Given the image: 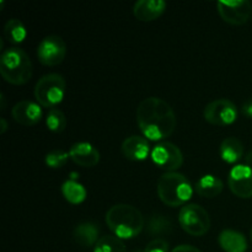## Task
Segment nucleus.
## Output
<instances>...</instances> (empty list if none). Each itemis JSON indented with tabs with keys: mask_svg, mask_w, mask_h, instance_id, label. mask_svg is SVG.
<instances>
[{
	"mask_svg": "<svg viewBox=\"0 0 252 252\" xmlns=\"http://www.w3.org/2000/svg\"><path fill=\"white\" fill-rule=\"evenodd\" d=\"M4 34L11 43H21L26 38V27L19 19L7 20L4 26Z\"/></svg>",
	"mask_w": 252,
	"mask_h": 252,
	"instance_id": "obj_22",
	"label": "nucleus"
},
{
	"mask_svg": "<svg viewBox=\"0 0 252 252\" xmlns=\"http://www.w3.org/2000/svg\"><path fill=\"white\" fill-rule=\"evenodd\" d=\"M244 155V145L238 138L229 137L221 142L220 157L224 161L229 164L239 161Z\"/></svg>",
	"mask_w": 252,
	"mask_h": 252,
	"instance_id": "obj_19",
	"label": "nucleus"
},
{
	"mask_svg": "<svg viewBox=\"0 0 252 252\" xmlns=\"http://www.w3.org/2000/svg\"><path fill=\"white\" fill-rule=\"evenodd\" d=\"M137 123L140 132L150 140H162L175 132L177 118L175 111L160 97L144 98L137 107Z\"/></svg>",
	"mask_w": 252,
	"mask_h": 252,
	"instance_id": "obj_1",
	"label": "nucleus"
},
{
	"mask_svg": "<svg viewBox=\"0 0 252 252\" xmlns=\"http://www.w3.org/2000/svg\"><path fill=\"white\" fill-rule=\"evenodd\" d=\"M171 252H201L197 248L191 245H180L176 246Z\"/></svg>",
	"mask_w": 252,
	"mask_h": 252,
	"instance_id": "obj_27",
	"label": "nucleus"
},
{
	"mask_svg": "<svg viewBox=\"0 0 252 252\" xmlns=\"http://www.w3.org/2000/svg\"><path fill=\"white\" fill-rule=\"evenodd\" d=\"M228 185L230 191L240 198L252 197V167L236 165L229 172Z\"/></svg>",
	"mask_w": 252,
	"mask_h": 252,
	"instance_id": "obj_11",
	"label": "nucleus"
},
{
	"mask_svg": "<svg viewBox=\"0 0 252 252\" xmlns=\"http://www.w3.org/2000/svg\"><path fill=\"white\" fill-rule=\"evenodd\" d=\"M218 12L224 21L239 26L249 21L252 5L249 0H223L218 1Z\"/></svg>",
	"mask_w": 252,
	"mask_h": 252,
	"instance_id": "obj_10",
	"label": "nucleus"
},
{
	"mask_svg": "<svg viewBox=\"0 0 252 252\" xmlns=\"http://www.w3.org/2000/svg\"><path fill=\"white\" fill-rule=\"evenodd\" d=\"M12 118L22 126H34L41 121L42 108L38 102L22 100L15 103L11 110Z\"/></svg>",
	"mask_w": 252,
	"mask_h": 252,
	"instance_id": "obj_12",
	"label": "nucleus"
},
{
	"mask_svg": "<svg viewBox=\"0 0 252 252\" xmlns=\"http://www.w3.org/2000/svg\"><path fill=\"white\" fill-rule=\"evenodd\" d=\"M147 231L153 236L165 235L172 231V221L162 214H153L147 221Z\"/></svg>",
	"mask_w": 252,
	"mask_h": 252,
	"instance_id": "obj_21",
	"label": "nucleus"
},
{
	"mask_svg": "<svg viewBox=\"0 0 252 252\" xmlns=\"http://www.w3.org/2000/svg\"><path fill=\"white\" fill-rule=\"evenodd\" d=\"M160 201L169 207H180L189 201L193 194L191 182L180 172H165L157 184Z\"/></svg>",
	"mask_w": 252,
	"mask_h": 252,
	"instance_id": "obj_4",
	"label": "nucleus"
},
{
	"mask_svg": "<svg viewBox=\"0 0 252 252\" xmlns=\"http://www.w3.org/2000/svg\"><path fill=\"white\" fill-rule=\"evenodd\" d=\"M245 160H246V165H248V166H251L252 167V150H251V152L248 153V155H246Z\"/></svg>",
	"mask_w": 252,
	"mask_h": 252,
	"instance_id": "obj_30",
	"label": "nucleus"
},
{
	"mask_svg": "<svg viewBox=\"0 0 252 252\" xmlns=\"http://www.w3.org/2000/svg\"><path fill=\"white\" fill-rule=\"evenodd\" d=\"M181 228L192 236H203L211 229V218L206 209L199 204H187L179 214Z\"/></svg>",
	"mask_w": 252,
	"mask_h": 252,
	"instance_id": "obj_6",
	"label": "nucleus"
},
{
	"mask_svg": "<svg viewBox=\"0 0 252 252\" xmlns=\"http://www.w3.org/2000/svg\"><path fill=\"white\" fill-rule=\"evenodd\" d=\"M150 155L154 164L166 172H174L184 164V154L180 148L171 142L158 143Z\"/></svg>",
	"mask_w": 252,
	"mask_h": 252,
	"instance_id": "obj_7",
	"label": "nucleus"
},
{
	"mask_svg": "<svg viewBox=\"0 0 252 252\" xmlns=\"http://www.w3.org/2000/svg\"><path fill=\"white\" fill-rule=\"evenodd\" d=\"M105 219L111 231L120 239L135 238L145 228L144 216L130 204H115L108 209Z\"/></svg>",
	"mask_w": 252,
	"mask_h": 252,
	"instance_id": "obj_2",
	"label": "nucleus"
},
{
	"mask_svg": "<svg viewBox=\"0 0 252 252\" xmlns=\"http://www.w3.org/2000/svg\"><path fill=\"white\" fill-rule=\"evenodd\" d=\"M122 154L132 161H142L148 158L150 154V145L145 137L140 135H130L126 138L122 143Z\"/></svg>",
	"mask_w": 252,
	"mask_h": 252,
	"instance_id": "obj_14",
	"label": "nucleus"
},
{
	"mask_svg": "<svg viewBox=\"0 0 252 252\" xmlns=\"http://www.w3.org/2000/svg\"><path fill=\"white\" fill-rule=\"evenodd\" d=\"M62 193L64 198L73 204H79L85 201L86 189L81 184L76 182L75 180H66L62 185Z\"/></svg>",
	"mask_w": 252,
	"mask_h": 252,
	"instance_id": "obj_20",
	"label": "nucleus"
},
{
	"mask_svg": "<svg viewBox=\"0 0 252 252\" xmlns=\"http://www.w3.org/2000/svg\"><path fill=\"white\" fill-rule=\"evenodd\" d=\"M241 111H243V113L246 116V117L252 118V98L244 103L243 107H241Z\"/></svg>",
	"mask_w": 252,
	"mask_h": 252,
	"instance_id": "obj_28",
	"label": "nucleus"
},
{
	"mask_svg": "<svg viewBox=\"0 0 252 252\" xmlns=\"http://www.w3.org/2000/svg\"><path fill=\"white\" fill-rule=\"evenodd\" d=\"M100 228L93 221H84L78 224L73 231V238L76 244L83 248H91L97 244Z\"/></svg>",
	"mask_w": 252,
	"mask_h": 252,
	"instance_id": "obj_17",
	"label": "nucleus"
},
{
	"mask_svg": "<svg viewBox=\"0 0 252 252\" xmlns=\"http://www.w3.org/2000/svg\"><path fill=\"white\" fill-rule=\"evenodd\" d=\"M0 74L12 85H24L32 78V62L21 48L11 47L0 57Z\"/></svg>",
	"mask_w": 252,
	"mask_h": 252,
	"instance_id": "obj_3",
	"label": "nucleus"
},
{
	"mask_svg": "<svg viewBox=\"0 0 252 252\" xmlns=\"http://www.w3.org/2000/svg\"><path fill=\"white\" fill-rule=\"evenodd\" d=\"M166 6L164 0H139L133 6V14L140 21H153L164 14Z\"/></svg>",
	"mask_w": 252,
	"mask_h": 252,
	"instance_id": "obj_15",
	"label": "nucleus"
},
{
	"mask_svg": "<svg viewBox=\"0 0 252 252\" xmlns=\"http://www.w3.org/2000/svg\"><path fill=\"white\" fill-rule=\"evenodd\" d=\"M70 159L83 167H94L100 161V152L91 143L79 142L71 145Z\"/></svg>",
	"mask_w": 252,
	"mask_h": 252,
	"instance_id": "obj_13",
	"label": "nucleus"
},
{
	"mask_svg": "<svg viewBox=\"0 0 252 252\" xmlns=\"http://www.w3.org/2000/svg\"><path fill=\"white\" fill-rule=\"evenodd\" d=\"M251 239H252V229H251Z\"/></svg>",
	"mask_w": 252,
	"mask_h": 252,
	"instance_id": "obj_31",
	"label": "nucleus"
},
{
	"mask_svg": "<svg viewBox=\"0 0 252 252\" xmlns=\"http://www.w3.org/2000/svg\"><path fill=\"white\" fill-rule=\"evenodd\" d=\"M66 56V44L57 34L46 36L37 47V57L44 65L56 66L64 61Z\"/></svg>",
	"mask_w": 252,
	"mask_h": 252,
	"instance_id": "obj_9",
	"label": "nucleus"
},
{
	"mask_svg": "<svg viewBox=\"0 0 252 252\" xmlns=\"http://www.w3.org/2000/svg\"><path fill=\"white\" fill-rule=\"evenodd\" d=\"M0 128H1V129H0V133H5L6 132V129H7V122H6V120H5V118H0Z\"/></svg>",
	"mask_w": 252,
	"mask_h": 252,
	"instance_id": "obj_29",
	"label": "nucleus"
},
{
	"mask_svg": "<svg viewBox=\"0 0 252 252\" xmlns=\"http://www.w3.org/2000/svg\"><path fill=\"white\" fill-rule=\"evenodd\" d=\"M70 154L64 150H52L46 155V165L52 169H61L66 164Z\"/></svg>",
	"mask_w": 252,
	"mask_h": 252,
	"instance_id": "obj_25",
	"label": "nucleus"
},
{
	"mask_svg": "<svg viewBox=\"0 0 252 252\" xmlns=\"http://www.w3.org/2000/svg\"><path fill=\"white\" fill-rule=\"evenodd\" d=\"M65 79L57 73L46 74L34 85V97L41 106L47 108H56L65 96Z\"/></svg>",
	"mask_w": 252,
	"mask_h": 252,
	"instance_id": "obj_5",
	"label": "nucleus"
},
{
	"mask_svg": "<svg viewBox=\"0 0 252 252\" xmlns=\"http://www.w3.org/2000/svg\"><path fill=\"white\" fill-rule=\"evenodd\" d=\"M218 243L225 252H246L248 250L245 235L234 229H224L219 234Z\"/></svg>",
	"mask_w": 252,
	"mask_h": 252,
	"instance_id": "obj_16",
	"label": "nucleus"
},
{
	"mask_svg": "<svg viewBox=\"0 0 252 252\" xmlns=\"http://www.w3.org/2000/svg\"><path fill=\"white\" fill-rule=\"evenodd\" d=\"M46 125L49 130L54 133H62L66 128V117L59 108H51L47 113Z\"/></svg>",
	"mask_w": 252,
	"mask_h": 252,
	"instance_id": "obj_24",
	"label": "nucleus"
},
{
	"mask_svg": "<svg viewBox=\"0 0 252 252\" xmlns=\"http://www.w3.org/2000/svg\"><path fill=\"white\" fill-rule=\"evenodd\" d=\"M196 192L204 198H213L221 193L224 189V184L219 177L214 175H204L201 179L197 180L194 185Z\"/></svg>",
	"mask_w": 252,
	"mask_h": 252,
	"instance_id": "obj_18",
	"label": "nucleus"
},
{
	"mask_svg": "<svg viewBox=\"0 0 252 252\" xmlns=\"http://www.w3.org/2000/svg\"><path fill=\"white\" fill-rule=\"evenodd\" d=\"M204 120L214 126H229L238 118V108L228 98H218L204 107Z\"/></svg>",
	"mask_w": 252,
	"mask_h": 252,
	"instance_id": "obj_8",
	"label": "nucleus"
},
{
	"mask_svg": "<svg viewBox=\"0 0 252 252\" xmlns=\"http://www.w3.org/2000/svg\"><path fill=\"white\" fill-rule=\"evenodd\" d=\"M94 252H127V248L118 236L105 235L94 246Z\"/></svg>",
	"mask_w": 252,
	"mask_h": 252,
	"instance_id": "obj_23",
	"label": "nucleus"
},
{
	"mask_svg": "<svg viewBox=\"0 0 252 252\" xmlns=\"http://www.w3.org/2000/svg\"><path fill=\"white\" fill-rule=\"evenodd\" d=\"M143 252H169V243L162 238H157L148 243Z\"/></svg>",
	"mask_w": 252,
	"mask_h": 252,
	"instance_id": "obj_26",
	"label": "nucleus"
}]
</instances>
